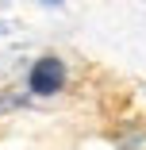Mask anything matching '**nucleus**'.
<instances>
[{"label":"nucleus","mask_w":146,"mask_h":150,"mask_svg":"<svg viewBox=\"0 0 146 150\" xmlns=\"http://www.w3.org/2000/svg\"><path fill=\"white\" fill-rule=\"evenodd\" d=\"M62 85H66V66H62V58H39V62L31 66V73H27V88H31L35 96H54V93H62Z\"/></svg>","instance_id":"nucleus-1"},{"label":"nucleus","mask_w":146,"mask_h":150,"mask_svg":"<svg viewBox=\"0 0 146 150\" xmlns=\"http://www.w3.org/2000/svg\"><path fill=\"white\" fill-rule=\"evenodd\" d=\"M46 4H62V0H46Z\"/></svg>","instance_id":"nucleus-2"}]
</instances>
